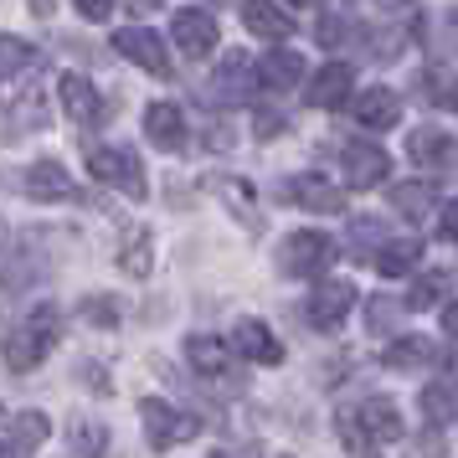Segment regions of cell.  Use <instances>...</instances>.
<instances>
[{"mask_svg": "<svg viewBox=\"0 0 458 458\" xmlns=\"http://www.w3.org/2000/svg\"><path fill=\"white\" fill-rule=\"evenodd\" d=\"M67 448H72V454H104L108 428L104 422H88V417H72V422H67Z\"/></svg>", "mask_w": 458, "mask_h": 458, "instance_id": "f1b7e54d", "label": "cell"}, {"mask_svg": "<svg viewBox=\"0 0 458 458\" xmlns=\"http://www.w3.org/2000/svg\"><path fill=\"white\" fill-rule=\"evenodd\" d=\"M351 114H355V124L360 129H392L396 119H402V98H396V88H366V93H355L351 88Z\"/></svg>", "mask_w": 458, "mask_h": 458, "instance_id": "5bb4252c", "label": "cell"}, {"mask_svg": "<svg viewBox=\"0 0 458 458\" xmlns=\"http://www.w3.org/2000/svg\"><path fill=\"white\" fill-rule=\"evenodd\" d=\"M57 88H63V108H67V114H72L83 129H93V124H104V119H108L104 93L88 83L83 72H63V83H57Z\"/></svg>", "mask_w": 458, "mask_h": 458, "instance_id": "9a60e30c", "label": "cell"}, {"mask_svg": "<svg viewBox=\"0 0 458 458\" xmlns=\"http://www.w3.org/2000/svg\"><path fill=\"white\" fill-rule=\"evenodd\" d=\"M114 52L124 57V63L145 67L155 78H170V57H165V42L145 31V26H124V31H114Z\"/></svg>", "mask_w": 458, "mask_h": 458, "instance_id": "30bf717a", "label": "cell"}, {"mask_svg": "<svg viewBox=\"0 0 458 458\" xmlns=\"http://www.w3.org/2000/svg\"><path fill=\"white\" fill-rule=\"evenodd\" d=\"M330 258L335 237H325V232H289L278 242V273H289V278H314L330 268Z\"/></svg>", "mask_w": 458, "mask_h": 458, "instance_id": "8992f818", "label": "cell"}, {"mask_svg": "<svg viewBox=\"0 0 458 458\" xmlns=\"http://www.w3.org/2000/svg\"><path fill=\"white\" fill-rule=\"evenodd\" d=\"M330 160H340V175H345V186L351 191H371L381 186L386 175H392V155L371 140H330L325 145Z\"/></svg>", "mask_w": 458, "mask_h": 458, "instance_id": "3957f363", "label": "cell"}, {"mask_svg": "<svg viewBox=\"0 0 458 458\" xmlns=\"http://www.w3.org/2000/svg\"><path fill=\"white\" fill-rule=\"evenodd\" d=\"M145 134L155 149H181L186 145V114L175 104H149L145 108Z\"/></svg>", "mask_w": 458, "mask_h": 458, "instance_id": "d6986e66", "label": "cell"}, {"mask_svg": "<svg viewBox=\"0 0 458 458\" xmlns=\"http://www.w3.org/2000/svg\"><path fill=\"white\" fill-rule=\"evenodd\" d=\"M52 340H57V310H52V304H37L21 325L5 330L0 355H5L11 371H37V366L47 360V351H52Z\"/></svg>", "mask_w": 458, "mask_h": 458, "instance_id": "7a4b0ae2", "label": "cell"}, {"mask_svg": "<svg viewBox=\"0 0 458 458\" xmlns=\"http://www.w3.org/2000/svg\"><path fill=\"white\" fill-rule=\"evenodd\" d=\"M319 42L330 47H345V42H355V21L351 16H345V11H330V16H325V21H319Z\"/></svg>", "mask_w": 458, "mask_h": 458, "instance_id": "4dcf8cb0", "label": "cell"}, {"mask_svg": "<svg viewBox=\"0 0 458 458\" xmlns=\"http://www.w3.org/2000/svg\"><path fill=\"white\" fill-rule=\"evenodd\" d=\"M448 289H454V273H448V268L422 273V278H417V289L402 299V310H407V314H412V310H433V304L448 299Z\"/></svg>", "mask_w": 458, "mask_h": 458, "instance_id": "4316f807", "label": "cell"}, {"mask_svg": "<svg viewBox=\"0 0 458 458\" xmlns=\"http://www.w3.org/2000/svg\"><path fill=\"white\" fill-rule=\"evenodd\" d=\"M242 26L252 37H263V42H289L293 37V16L278 11L273 0H242Z\"/></svg>", "mask_w": 458, "mask_h": 458, "instance_id": "e0dca14e", "label": "cell"}, {"mask_svg": "<svg viewBox=\"0 0 458 458\" xmlns=\"http://www.w3.org/2000/svg\"><path fill=\"white\" fill-rule=\"evenodd\" d=\"M458 211L454 207H437V237H443V242H454L458 237V222H454Z\"/></svg>", "mask_w": 458, "mask_h": 458, "instance_id": "d590c367", "label": "cell"}, {"mask_svg": "<svg viewBox=\"0 0 458 458\" xmlns=\"http://www.w3.org/2000/svg\"><path fill=\"white\" fill-rule=\"evenodd\" d=\"M402 314H407L402 304H381V299H371V310H366V325H371L376 335H381V330H396V319H402Z\"/></svg>", "mask_w": 458, "mask_h": 458, "instance_id": "836d02e7", "label": "cell"}, {"mask_svg": "<svg viewBox=\"0 0 458 458\" xmlns=\"http://www.w3.org/2000/svg\"><path fill=\"white\" fill-rule=\"evenodd\" d=\"M392 207L402 211V216L422 222V216H433V211L443 207V196H437L433 181H402V186H392Z\"/></svg>", "mask_w": 458, "mask_h": 458, "instance_id": "603a6c76", "label": "cell"}, {"mask_svg": "<svg viewBox=\"0 0 458 458\" xmlns=\"http://www.w3.org/2000/svg\"><path fill=\"white\" fill-rule=\"evenodd\" d=\"M21 191L31 196V201H42V207H52V201H78V196H83V186H78L57 160H37V165H26L21 170Z\"/></svg>", "mask_w": 458, "mask_h": 458, "instance_id": "9c48e42d", "label": "cell"}, {"mask_svg": "<svg viewBox=\"0 0 458 458\" xmlns=\"http://www.w3.org/2000/svg\"><path fill=\"white\" fill-rule=\"evenodd\" d=\"M170 31H175V47H181L186 57H211L216 42H222L216 16H207V11H175V16H170Z\"/></svg>", "mask_w": 458, "mask_h": 458, "instance_id": "4fadbf2b", "label": "cell"}, {"mask_svg": "<svg viewBox=\"0 0 458 458\" xmlns=\"http://www.w3.org/2000/svg\"><path fill=\"white\" fill-rule=\"evenodd\" d=\"M428 360H433V345L417 335H396V345L386 351V366H428Z\"/></svg>", "mask_w": 458, "mask_h": 458, "instance_id": "f546056e", "label": "cell"}, {"mask_svg": "<svg viewBox=\"0 0 458 458\" xmlns=\"http://www.w3.org/2000/svg\"><path fill=\"white\" fill-rule=\"evenodd\" d=\"M284 201H299V207L325 211V216H345V186H335L325 175H289L284 181Z\"/></svg>", "mask_w": 458, "mask_h": 458, "instance_id": "7c38bea8", "label": "cell"}, {"mask_svg": "<svg viewBox=\"0 0 458 458\" xmlns=\"http://www.w3.org/2000/svg\"><path fill=\"white\" fill-rule=\"evenodd\" d=\"M407 155H412L422 170L448 175V170H454V134H448V129H412V134H407Z\"/></svg>", "mask_w": 458, "mask_h": 458, "instance_id": "2e32d148", "label": "cell"}, {"mask_svg": "<svg viewBox=\"0 0 458 458\" xmlns=\"http://www.w3.org/2000/svg\"><path fill=\"white\" fill-rule=\"evenodd\" d=\"M186 360L201 376L216 381V376H232V360H237V355H232V345L227 340H216V335H191L186 340Z\"/></svg>", "mask_w": 458, "mask_h": 458, "instance_id": "ffe728a7", "label": "cell"}, {"mask_svg": "<svg viewBox=\"0 0 458 458\" xmlns=\"http://www.w3.org/2000/svg\"><path fill=\"white\" fill-rule=\"evenodd\" d=\"M222 196H227L232 201V211H237V216H242V227H263V216H258V207H252L248 201V186H242V181H227V186H222Z\"/></svg>", "mask_w": 458, "mask_h": 458, "instance_id": "1f68e13d", "label": "cell"}, {"mask_svg": "<svg viewBox=\"0 0 458 458\" xmlns=\"http://www.w3.org/2000/svg\"><path fill=\"white\" fill-rule=\"evenodd\" d=\"M252 93H258V57L252 52H222V63L211 72V98L248 104Z\"/></svg>", "mask_w": 458, "mask_h": 458, "instance_id": "52a82bcc", "label": "cell"}, {"mask_svg": "<svg viewBox=\"0 0 458 458\" xmlns=\"http://www.w3.org/2000/svg\"><path fill=\"white\" fill-rule=\"evenodd\" d=\"M72 5H78V11H83L88 21H104L108 11H114V0H72Z\"/></svg>", "mask_w": 458, "mask_h": 458, "instance_id": "8d00e7d4", "label": "cell"}, {"mask_svg": "<svg viewBox=\"0 0 458 458\" xmlns=\"http://www.w3.org/2000/svg\"><path fill=\"white\" fill-rule=\"evenodd\" d=\"M417 88H422L437 108H454V78H448V72H417Z\"/></svg>", "mask_w": 458, "mask_h": 458, "instance_id": "d6a6232c", "label": "cell"}, {"mask_svg": "<svg viewBox=\"0 0 458 458\" xmlns=\"http://www.w3.org/2000/svg\"><path fill=\"white\" fill-rule=\"evenodd\" d=\"M52 433V422L42 412H21L11 417V428L0 437V454H31V448H42V437Z\"/></svg>", "mask_w": 458, "mask_h": 458, "instance_id": "cb8c5ba5", "label": "cell"}, {"mask_svg": "<svg viewBox=\"0 0 458 458\" xmlns=\"http://www.w3.org/2000/svg\"><path fill=\"white\" fill-rule=\"evenodd\" d=\"M351 310H355V284H345V278H330V284H319V289L304 299V319L325 335L340 330Z\"/></svg>", "mask_w": 458, "mask_h": 458, "instance_id": "ba28073f", "label": "cell"}, {"mask_svg": "<svg viewBox=\"0 0 458 458\" xmlns=\"http://www.w3.org/2000/svg\"><path fill=\"white\" fill-rule=\"evenodd\" d=\"M335 433L351 454H371L381 443H402L407 422H402V407L392 396H366V402H355V407L335 417Z\"/></svg>", "mask_w": 458, "mask_h": 458, "instance_id": "6da1fadb", "label": "cell"}, {"mask_svg": "<svg viewBox=\"0 0 458 458\" xmlns=\"http://www.w3.org/2000/svg\"><path fill=\"white\" fill-rule=\"evenodd\" d=\"M140 417H145L149 448H175V443H191V437L201 433V417L181 412L175 402H160V396H145L140 402Z\"/></svg>", "mask_w": 458, "mask_h": 458, "instance_id": "5b68a950", "label": "cell"}, {"mask_svg": "<svg viewBox=\"0 0 458 458\" xmlns=\"http://www.w3.org/2000/svg\"><path fill=\"white\" fill-rule=\"evenodd\" d=\"M83 319H88V325H119V310H114V299H108V293H98V299H88V304H83Z\"/></svg>", "mask_w": 458, "mask_h": 458, "instance_id": "e575fe53", "label": "cell"}, {"mask_svg": "<svg viewBox=\"0 0 458 458\" xmlns=\"http://www.w3.org/2000/svg\"><path fill=\"white\" fill-rule=\"evenodd\" d=\"M129 5V16H134V21H140V16H149V11H160V5H165V0H124Z\"/></svg>", "mask_w": 458, "mask_h": 458, "instance_id": "74e56055", "label": "cell"}, {"mask_svg": "<svg viewBox=\"0 0 458 458\" xmlns=\"http://www.w3.org/2000/svg\"><path fill=\"white\" fill-rule=\"evenodd\" d=\"M149 232L140 227L134 232V237H124V242H119V268L124 273H134V278H149V268H155V258H149Z\"/></svg>", "mask_w": 458, "mask_h": 458, "instance_id": "83f0119b", "label": "cell"}, {"mask_svg": "<svg viewBox=\"0 0 458 458\" xmlns=\"http://www.w3.org/2000/svg\"><path fill=\"white\" fill-rule=\"evenodd\" d=\"M299 78H304V57H299V52H268V57L258 63V88L289 93V88H299Z\"/></svg>", "mask_w": 458, "mask_h": 458, "instance_id": "7402d4cb", "label": "cell"}, {"mask_svg": "<svg viewBox=\"0 0 458 458\" xmlns=\"http://www.w3.org/2000/svg\"><path fill=\"white\" fill-rule=\"evenodd\" d=\"M289 5H314V0H289Z\"/></svg>", "mask_w": 458, "mask_h": 458, "instance_id": "f35d334b", "label": "cell"}, {"mask_svg": "<svg viewBox=\"0 0 458 458\" xmlns=\"http://www.w3.org/2000/svg\"><path fill=\"white\" fill-rule=\"evenodd\" d=\"M417 258H422V242H412V237H402V242H381V248L371 252V263H376L381 278H402V273H412Z\"/></svg>", "mask_w": 458, "mask_h": 458, "instance_id": "d4e9b609", "label": "cell"}, {"mask_svg": "<svg viewBox=\"0 0 458 458\" xmlns=\"http://www.w3.org/2000/svg\"><path fill=\"white\" fill-rule=\"evenodd\" d=\"M227 345H232V355H242L252 366H278V360H284V340H278L263 319H237Z\"/></svg>", "mask_w": 458, "mask_h": 458, "instance_id": "8fae6325", "label": "cell"}, {"mask_svg": "<svg viewBox=\"0 0 458 458\" xmlns=\"http://www.w3.org/2000/svg\"><path fill=\"white\" fill-rule=\"evenodd\" d=\"M351 88H355V72L345 63H330L310 78V93H304V98H310L314 108H340L351 98Z\"/></svg>", "mask_w": 458, "mask_h": 458, "instance_id": "ac0fdd59", "label": "cell"}, {"mask_svg": "<svg viewBox=\"0 0 458 458\" xmlns=\"http://www.w3.org/2000/svg\"><path fill=\"white\" fill-rule=\"evenodd\" d=\"M31 67H42V52L26 42V37H11V31H0V78H21Z\"/></svg>", "mask_w": 458, "mask_h": 458, "instance_id": "484cf974", "label": "cell"}, {"mask_svg": "<svg viewBox=\"0 0 458 458\" xmlns=\"http://www.w3.org/2000/svg\"><path fill=\"white\" fill-rule=\"evenodd\" d=\"M417 407H422V422H433V428H454V417H458L454 381H448V376H443V381H428V386L417 392Z\"/></svg>", "mask_w": 458, "mask_h": 458, "instance_id": "44dd1931", "label": "cell"}, {"mask_svg": "<svg viewBox=\"0 0 458 458\" xmlns=\"http://www.w3.org/2000/svg\"><path fill=\"white\" fill-rule=\"evenodd\" d=\"M88 175L93 181H104V186L124 191L129 201H145L149 196V181H145V165H140V155L134 149H93L88 145Z\"/></svg>", "mask_w": 458, "mask_h": 458, "instance_id": "277c9868", "label": "cell"}]
</instances>
